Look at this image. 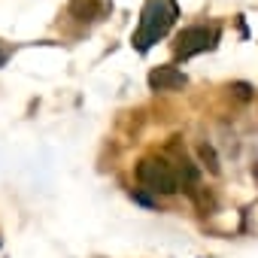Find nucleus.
Segmentation results:
<instances>
[{"mask_svg":"<svg viewBox=\"0 0 258 258\" xmlns=\"http://www.w3.org/2000/svg\"><path fill=\"white\" fill-rule=\"evenodd\" d=\"M176 16H179V10H176L173 0H146L143 16H140V28L134 34V49L137 52H149L170 31Z\"/></svg>","mask_w":258,"mask_h":258,"instance_id":"obj_1","label":"nucleus"},{"mask_svg":"<svg viewBox=\"0 0 258 258\" xmlns=\"http://www.w3.org/2000/svg\"><path fill=\"white\" fill-rule=\"evenodd\" d=\"M137 176H140V182L149 191H161V195H173L176 191V176H173V170L164 161H152V158L140 161Z\"/></svg>","mask_w":258,"mask_h":258,"instance_id":"obj_2","label":"nucleus"},{"mask_svg":"<svg viewBox=\"0 0 258 258\" xmlns=\"http://www.w3.org/2000/svg\"><path fill=\"white\" fill-rule=\"evenodd\" d=\"M213 40H216V31H210V28H185L176 40V55L191 58L198 52H207L213 46Z\"/></svg>","mask_w":258,"mask_h":258,"instance_id":"obj_3","label":"nucleus"},{"mask_svg":"<svg viewBox=\"0 0 258 258\" xmlns=\"http://www.w3.org/2000/svg\"><path fill=\"white\" fill-rule=\"evenodd\" d=\"M149 85H152L155 91H176V88L185 85V76H182L176 67H155V70L149 73Z\"/></svg>","mask_w":258,"mask_h":258,"instance_id":"obj_4","label":"nucleus"},{"mask_svg":"<svg viewBox=\"0 0 258 258\" xmlns=\"http://www.w3.org/2000/svg\"><path fill=\"white\" fill-rule=\"evenodd\" d=\"M91 7H94V0H76V4H73V13H76V16H79L82 10L91 13Z\"/></svg>","mask_w":258,"mask_h":258,"instance_id":"obj_5","label":"nucleus"},{"mask_svg":"<svg viewBox=\"0 0 258 258\" xmlns=\"http://www.w3.org/2000/svg\"><path fill=\"white\" fill-rule=\"evenodd\" d=\"M7 58H10V49H4V46H0V67L7 64Z\"/></svg>","mask_w":258,"mask_h":258,"instance_id":"obj_6","label":"nucleus"}]
</instances>
